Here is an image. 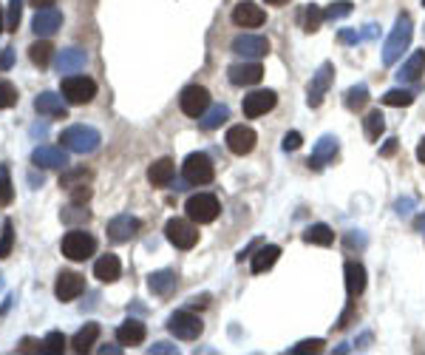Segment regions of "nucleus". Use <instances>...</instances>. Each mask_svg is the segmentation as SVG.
<instances>
[{
	"mask_svg": "<svg viewBox=\"0 0 425 355\" xmlns=\"http://www.w3.org/2000/svg\"><path fill=\"white\" fill-rule=\"evenodd\" d=\"M303 242L306 245H321V248H329L335 242V231L329 225H309L303 231Z\"/></svg>",
	"mask_w": 425,
	"mask_h": 355,
	"instance_id": "nucleus-28",
	"label": "nucleus"
},
{
	"mask_svg": "<svg viewBox=\"0 0 425 355\" xmlns=\"http://www.w3.org/2000/svg\"><path fill=\"white\" fill-rule=\"evenodd\" d=\"M57 0H31V6H37V9H51Z\"/></svg>",
	"mask_w": 425,
	"mask_h": 355,
	"instance_id": "nucleus-54",
	"label": "nucleus"
},
{
	"mask_svg": "<svg viewBox=\"0 0 425 355\" xmlns=\"http://www.w3.org/2000/svg\"><path fill=\"white\" fill-rule=\"evenodd\" d=\"M417 159H420V162L425 165V139L420 142V148H417Z\"/></svg>",
	"mask_w": 425,
	"mask_h": 355,
	"instance_id": "nucleus-57",
	"label": "nucleus"
},
{
	"mask_svg": "<svg viewBox=\"0 0 425 355\" xmlns=\"http://www.w3.org/2000/svg\"><path fill=\"white\" fill-rule=\"evenodd\" d=\"M168 330H171L176 339H182V341H193V339H199V336H202L205 324H202V319H199V316H193V313L182 310V313L171 316Z\"/></svg>",
	"mask_w": 425,
	"mask_h": 355,
	"instance_id": "nucleus-8",
	"label": "nucleus"
},
{
	"mask_svg": "<svg viewBox=\"0 0 425 355\" xmlns=\"http://www.w3.org/2000/svg\"><path fill=\"white\" fill-rule=\"evenodd\" d=\"M383 102L386 105H394V108H403V105H411L414 102V94L409 88H392L383 94Z\"/></svg>",
	"mask_w": 425,
	"mask_h": 355,
	"instance_id": "nucleus-36",
	"label": "nucleus"
},
{
	"mask_svg": "<svg viewBox=\"0 0 425 355\" xmlns=\"http://www.w3.org/2000/svg\"><path fill=\"white\" fill-rule=\"evenodd\" d=\"M60 26H63V14L57 9H37L31 20V31L37 37H51L54 31H60Z\"/></svg>",
	"mask_w": 425,
	"mask_h": 355,
	"instance_id": "nucleus-18",
	"label": "nucleus"
},
{
	"mask_svg": "<svg viewBox=\"0 0 425 355\" xmlns=\"http://www.w3.org/2000/svg\"><path fill=\"white\" fill-rule=\"evenodd\" d=\"M60 91H63L65 102H71V105H85V102H91V100L97 97V83H94L91 77H85V74H71V77L63 80Z\"/></svg>",
	"mask_w": 425,
	"mask_h": 355,
	"instance_id": "nucleus-3",
	"label": "nucleus"
},
{
	"mask_svg": "<svg viewBox=\"0 0 425 355\" xmlns=\"http://www.w3.org/2000/svg\"><path fill=\"white\" fill-rule=\"evenodd\" d=\"M321 20H323V11L318 6H306L303 9V28L306 31H318L321 28Z\"/></svg>",
	"mask_w": 425,
	"mask_h": 355,
	"instance_id": "nucleus-42",
	"label": "nucleus"
},
{
	"mask_svg": "<svg viewBox=\"0 0 425 355\" xmlns=\"http://www.w3.org/2000/svg\"><path fill=\"white\" fill-rule=\"evenodd\" d=\"M394 151H397V139H389V142H386V148H383V154H386V157H392Z\"/></svg>",
	"mask_w": 425,
	"mask_h": 355,
	"instance_id": "nucleus-53",
	"label": "nucleus"
},
{
	"mask_svg": "<svg viewBox=\"0 0 425 355\" xmlns=\"http://www.w3.org/2000/svg\"><path fill=\"white\" fill-rule=\"evenodd\" d=\"M63 350H65V336H63V333L54 330V333H48V336L43 339V353L45 355H60Z\"/></svg>",
	"mask_w": 425,
	"mask_h": 355,
	"instance_id": "nucleus-37",
	"label": "nucleus"
},
{
	"mask_svg": "<svg viewBox=\"0 0 425 355\" xmlns=\"http://www.w3.org/2000/svg\"><path fill=\"white\" fill-rule=\"evenodd\" d=\"M122 276V265H119V259L117 256H102V259H97V265H94V279H99L102 285H111V282H117Z\"/></svg>",
	"mask_w": 425,
	"mask_h": 355,
	"instance_id": "nucleus-24",
	"label": "nucleus"
},
{
	"mask_svg": "<svg viewBox=\"0 0 425 355\" xmlns=\"http://www.w3.org/2000/svg\"><path fill=\"white\" fill-rule=\"evenodd\" d=\"M423 6H425V0H423Z\"/></svg>",
	"mask_w": 425,
	"mask_h": 355,
	"instance_id": "nucleus-61",
	"label": "nucleus"
},
{
	"mask_svg": "<svg viewBox=\"0 0 425 355\" xmlns=\"http://www.w3.org/2000/svg\"><path fill=\"white\" fill-rule=\"evenodd\" d=\"M301 142H303V137H301L298 131H289V134L284 137V151H298Z\"/></svg>",
	"mask_w": 425,
	"mask_h": 355,
	"instance_id": "nucleus-49",
	"label": "nucleus"
},
{
	"mask_svg": "<svg viewBox=\"0 0 425 355\" xmlns=\"http://www.w3.org/2000/svg\"><path fill=\"white\" fill-rule=\"evenodd\" d=\"M185 211H188V219H190V222H196V225H210V222L218 219L221 205H218V199H215L212 194H196V196L188 199Z\"/></svg>",
	"mask_w": 425,
	"mask_h": 355,
	"instance_id": "nucleus-5",
	"label": "nucleus"
},
{
	"mask_svg": "<svg viewBox=\"0 0 425 355\" xmlns=\"http://www.w3.org/2000/svg\"><path fill=\"white\" fill-rule=\"evenodd\" d=\"M17 102V88L9 83V80H0V111L3 108H11Z\"/></svg>",
	"mask_w": 425,
	"mask_h": 355,
	"instance_id": "nucleus-44",
	"label": "nucleus"
},
{
	"mask_svg": "<svg viewBox=\"0 0 425 355\" xmlns=\"http://www.w3.org/2000/svg\"><path fill=\"white\" fill-rule=\"evenodd\" d=\"M208 302H210V296H202V299H193L190 304H193V307H208Z\"/></svg>",
	"mask_w": 425,
	"mask_h": 355,
	"instance_id": "nucleus-55",
	"label": "nucleus"
},
{
	"mask_svg": "<svg viewBox=\"0 0 425 355\" xmlns=\"http://www.w3.org/2000/svg\"><path fill=\"white\" fill-rule=\"evenodd\" d=\"M227 120H230V108H227V105H212V108H208V111L199 117V125H202L205 131H215V128H221Z\"/></svg>",
	"mask_w": 425,
	"mask_h": 355,
	"instance_id": "nucleus-32",
	"label": "nucleus"
},
{
	"mask_svg": "<svg viewBox=\"0 0 425 355\" xmlns=\"http://www.w3.org/2000/svg\"><path fill=\"white\" fill-rule=\"evenodd\" d=\"M31 162L37 168H65L68 165V154L65 148H54V145H40L31 151Z\"/></svg>",
	"mask_w": 425,
	"mask_h": 355,
	"instance_id": "nucleus-20",
	"label": "nucleus"
},
{
	"mask_svg": "<svg viewBox=\"0 0 425 355\" xmlns=\"http://www.w3.org/2000/svg\"><path fill=\"white\" fill-rule=\"evenodd\" d=\"M264 3H269V6H284V3H289V0H264Z\"/></svg>",
	"mask_w": 425,
	"mask_h": 355,
	"instance_id": "nucleus-59",
	"label": "nucleus"
},
{
	"mask_svg": "<svg viewBox=\"0 0 425 355\" xmlns=\"http://www.w3.org/2000/svg\"><path fill=\"white\" fill-rule=\"evenodd\" d=\"M11 245H14V225L6 222V225H3V236H0V259H9V256H11Z\"/></svg>",
	"mask_w": 425,
	"mask_h": 355,
	"instance_id": "nucleus-43",
	"label": "nucleus"
},
{
	"mask_svg": "<svg viewBox=\"0 0 425 355\" xmlns=\"http://www.w3.org/2000/svg\"><path fill=\"white\" fill-rule=\"evenodd\" d=\"M99 353H122V347H114V344H108V347H99Z\"/></svg>",
	"mask_w": 425,
	"mask_h": 355,
	"instance_id": "nucleus-56",
	"label": "nucleus"
},
{
	"mask_svg": "<svg viewBox=\"0 0 425 355\" xmlns=\"http://www.w3.org/2000/svg\"><path fill=\"white\" fill-rule=\"evenodd\" d=\"M34 108H37V114H43V117H63V120H65V102H63V97L54 94V91H43V94L34 100Z\"/></svg>",
	"mask_w": 425,
	"mask_h": 355,
	"instance_id": "nucleus-22",
	"label": "nucleus"
},
{
	"mask_svg": "<svg viewBox=\"0 0 425 355\" xmlns=\"http://www.w3.org/2000/svg\"><path fill=\"white\" fill-rule=\"evenodd\" d=\"M264 20H267L264 9L255 6L252 0H244V3H238V6L232 9V23L241 26V28H258Z\"/></svg>",
	"mask_w": 425,
	"mask_h": 355,
	"instance_id": "nucleus-16",
	"label": "nucleus"
},
{
	"mask_svg": "<svg viewBox=\"0 0 425 355\" xmlns=\"http://www.w3.org/2000/svg\"><path fill=\"white\" fill-rule=\"evenodd\" d=\"M346 293L355 299L366 290V267L360 262H346Z\"/></svg>",
	"mask_w": 425,
	"mask_h": 355,
	"instance_id": "nucleus-27",
	"label": "nucleus"
},
{
	"mask_svg": "<svg viewBox=\"0 0 425 355\" xmlns=\"http://www.w3.org/2000/svg\"><path fill=\"white\" fill-rule=\"evenodd\" d=\"M352 9H355V6H352V0H335V3L323 11V17H326V20H340V17L352 14Z\"/></svg>",
	"mask_w": 425,
	"mask_h": 355,
	"instance_id": "nucleus-40",
	"label": "nucleus"
},
{
	"mask_svg": "<svg viewBox=\"0 0 425 355\" xmlns=\"http://www.w3.org/2000/svg\"><path fill=\"white\" fill-rule=\"evenodd\" d=\"M97 339H99V324H85V327L71 339V347H74V353H88Z\"/></svg>",
	"mask_w": 425,
	"mask_h": 355,
	"instance_id": "nucleus-31",
	"label": "nucleus"
},
{
	"mask_svg": "<svg viewBox=\"0 0 425 355\" xmlns=\"http://www.w3.org/2000/svg\"><path fill=\"white\" fill-rule=\"evenodd\" d=\"M88 216H91V213H88V211H82L80 205H71L68 211H63V222H65V225H74V222H88Z\"/></svg>",
	"mask_w": 425,
	"mask_h": 355,
	"instance_id": "nucleus-46",
	"label": "nucleus"
},
{
	"mask_svg": "<svg viewBox=\"0 0 425 355\" xmlns=\"http://www.w3.org/2000/svg\"><path fill=\"white\" fill-rule=\"evenodd\" d=\"M85 290V279L80 273H71V270H63L57 276V285H54V296L60 302H74L77 296H82Z\"/></svg>",
	"mask_w": 425,
	"mask_h": 355,
	"instance_id": "nucleus-13",
	"label": "nucleus"
},
{
	"mask_svg": "<svg viewBox=\"0 0 425 355\" xmlns=\"http://www.w3.org/2000/svg\"><path fill=\"white\" fill-rule=\"evenodd\" d=\"M232 51L247 57V60H258L269 51V40L261 37V34H241V37L232 40Z\"/></svg>",
	"mask_w": 425,
	"mask_h": 355,
	"instance_id": "nucleus-12",
	"label": "nucleus"
},
{
	"mask_svg": "<svg viewBox=\"0 0 425 355\" xmlns=\"http://www.w3.org/2000/svg\"><path fill=\"white\" fill-rule=\"evenodd\" d=\"M11 63H14L11 48H3V54H0V68H11Z\"/></svg>",
	"mask_w": 425,
	"mask_h": 355,
	"instance_id": "nucleus-50",
	"label": "nucleus"
},
{
	"mask_svg": "<svg viewBox=\"0 0 425 355\" xmlns=\"http://www.w3.org/2000/svg\"><path fill=\"white\" fill-rule=\"evenodd\" d=\"M68 194H71V205H82V202L91 199V188H88L85 182H82V185H74Z\"/></svg>",
	"mask_w": 425,
	"mask_h": 355,
	"instance_id": "nucleus-47",
	"label": "nucleus"
},
{
	"mask_svg": "<svg viewBox=\"0 0 425 355\" xmlns=\"http://www.w3.org/2000/svg\"><path fill=\"white\" fill-rule=\"evenodd\" d=\"M227 77H230L232 85H255V83H261L264 68L255 60L252 63H235V65L227 68Z\"/></svg>",
	"mask_w": 425,
	"mask_h": 355,
	"instance_id": "nucleus-17",
	"label": "nucleus"
},
{
	"mask_svg": "<svg viewBox=\"0 0 425 355\" xmlns=\"http://www.w3.org/2000/svg\"><path fill=\"white\" fill-rule=\"evenodd\" d=\"M326 344H323V339H306V341H301V344H295V347H289V355H303V353H321Z\"/></svg>",
	"mask_w": 425,
	"mask_h": 355,
	"instance_id": "nucleus-45",
	"label": "nucleus"
},
{
	"mask_svg": "<svg viewBox=\"0 0 425 355\" xmlns=\"http://www.w3.org/2000/svg\"><path fill=\"white\" fill-rule=\"evenodd\" d=\"M278 256H281V248H278V245L261 248V250L252 256V273H267V270L278 262Z\"/></svg>",
	"mask_w": 425,
	"mask_h": 355,
	"instance_id": "nucleus-29",
	"label": "nucleus"
},
{
	"mask_svg": "<svg viewBox=\"0 0 425 355\" xmlns=\"http://www.w3.org/2000/svg\"><path fill=\"white\" fill-rule=\"evenodd\" d=\"M148 287L156 293V296H168L173 287H176V276L173 270H156L148 276Z\"/></svg>",
	"mask_w": 425,
	"mask_h": 355,
	"instance_id": "nucleus-30",
	"label": "nucleus"
},
{
	"mask_svg": "<svg viewBox=\"0 0 425 355\" xmlns=\"http://www.w3.org/2000/svg\"><path fill=\"white\" fill-rule=\"evenodd\" d=\"M411 208H414V199H400V202H397V213H400V216H406Z\"/></svg>",
	"mask_w": 425,
	"mask_h": 355,
	"instance_id": "nucleus-51",
	"label": "nucleus"
},
{
	"mask_svg": "<svg viewBox=\"0 0 425 355\" xmlns=\"http://www.w3.org/2000/svg\"><path fill=\"white\" fill-rule=\"evenodd\" d=\"M411 37H414V23H411L409 14H400L392 34H389V40H386V46H383V63L394 65L403 57V51L411 46Z\"/></svg>",
	"mask_w": 425,
	"mask_h": 355,
	"instance_id": "nucleus-1",
	"label": "nucleus"
},
{
	"mask_svg": "<svg viewBox=\"0 0 425 355\" xmlns=\"http://www.w3.org/2000/svg\"><path fill=\"white\" fill-rule=\"evenodd\" d=\"M173 176H176V165H173V159H159V162H154L151 168H148V182L154 185V188H168L171 182H173Z\"/></svg>",
	"mask_w": 425,
	"mask_h": 355,
	"instance_id": "nucleus-21",
	"label": "nucleus"
},
{
	"mask_svg": "<svg viewBox=\"0 0 425 355\" xmlns=\"http://www.w3.org/2000/svg\"><path fill=\"white\" fill-rule=\"evenodd\" d=\"M139 233V219L131 213H119L108 222V236L111 242H131Z\"/></svg>",
	"mask_w": 425,
	"mask_h": 355,
	"instance_id": "nucleus-15",
	"label": "nucleus"
},
{
	"mask_svg": "<svg viewBox=\"0 0 425 355\" xmlns=\"http://www.w3.org/2000/svg\"><path fill=\"white\" fill-rule=\"evenodd\" d=\"M0 31H6V14H3V6H0Z\"/></svg>",
	"mask_w": 425,
	"mask_h": 355,
	"instance_id": "nucleus-58",
	"label": "nucleus"
},
{
	"mask_svg": "<svg viewBox=\"0 0 425 355\" xmlns=\"http://www.w3.org/2000/svg\"><path fill=\"white\" fill-rule=\"evenodd\" d=\"M363 125H366V137H369V139H380V134L386 131V117L380 114V108H377V111H369L366 120H363Z\"/></svg>",
	"mask_w": 425,
	"mask_h": 355,
	"instance_id": "nucleus-35",
	"label": "nucleus"
},
{
	"mask_svg": "<svg viewBox=\"0 0 425 355\" xmlns=\"http://www.w3.org/2000/svg\"><path fill=\"white\" fill-rule=\"evenodd\" d=\"M60 142H63V148L71 151V154H94V151L99 148L102 137H99V131L91 128V125H71V128L63 131Z\"/></svg>",
	"mask_w": 425,
	"mask_h": 355,
	"instance_id": "nucleus-2",
	"label": "nucleus"
},
{
	"mask_svg": "<svg viewBox=\"0 0 425 355\" xmlns=\"http://www.w3.org/2000/svg\"><path fill=\"white\" fill-rule=\"evenodd\" d=\"M332 77H335V65H332V63H323V65L312 74V83H309V88H306V102H309L312 108H318V105L323 102V97H326L329 85H332Z\"/></svg>",
	"mask_w": 425,
	"mask_h": 355,
	"instance_id": "nucleus-9",
	"label": "nucleus"
},
{
	"mask_svg": "<svg viewBox=\"0 0 425 355\" xmlns=\"http://www.w3.org/2000/svg\"><path fill=\"white\" fill-rule=\"evenodd\" d=\"M417 231H423V233H425V216H420V219H417Z\"/></svg>",
	"mask_w": 425,
	"mask_h": 355,
	"instance_id": "nucleus-60",
	"label": "nucleus"
},
{
	"mask_svg": "<svg viewBox=\"0 0 425 355\" xmlns=\"http://www.w3.org/2000/svg\"><path fill=\"white\" fill-rule=\"evenodd\" d=\"M20 14H23V0H9V11H6V31H17V26H20Z\"/></svg>",
	"mask_w": 425,
	"mask_h": 355,
	"instance_id": "nucleus-41",
	"label": "nucleus"
},
{
	"mask_svg": "<svg viewBox=\"0 0 425 355\" xmlns=\"http://www.w3.org/2000/svg\"><path fill=\"white\" fill-rule=\"evenodd\" d=\"M82 182H88V171L85 168H74V171H65L63 176H60V188H74V185H82Z\"/></svg>",
	"mask_w": 425,
	"mask_h": 355,
	"instance_id": "nucleus-38",
	"label": "nucleus"
},
{
	"mask_svg": "<svg viewBox=\"0 0 425 355\" xmlns=\"http://www.w3.org/2000/svg\"><path fill=\"white\" fill-rule=\"evenodd\" d=\"M423 74H425V48L423 51H414V54L400 65L397 80H400V83H417Z\"/></svg>",
	"mask_w": 425,
	"mask_h": 355,
	"instance_id": "nucleus-25",
	"label": "nucleus"
},
{
	"mask_svg": "<svg viewBox=\"0 0 425 355\" xmlns=\"http://www.w3.org/2000/svg\"><path fill=\"white\" fill-rule=\"evenodd\" d=\"M17 353H43V341H37V339H23V341L17 344Z\"/></svg>",
	"mask_w": 425,
	"mask_h": 355,
	"instance_id": "nucleus-48",
	"label": "nucleus"
},
{
	"mask_svg": "<svg viewBox=\"0 0 425 355\" xmlns=\"http://www.w3.org/2000/svg\"><path fill=\"white\" fill-rule=\"evenodd\" d=\"M227 148L235 154V157H244V154H249L252 148H255V142H258V137H255V131L249 128V125H232L230 131H227Z\"/></svg>",
	"mask_w": 425,
	"mask_h": 355,
	"instance_id": "nucleus-11",
	"label": "nucleus"
},
{
	"mask_svg": "<svg viewBox=\"0 0 425 355\" xmlns=\"http://www.w3.org/2000/svg\"><path fill=\"white\" fill-rule=\"evenodd\" d=\"M85 60H88V54L82 48H65V51L57 54V71L60 74H74L85 65Z\"/></svg>",
	"mask_w": 425,
	"mask_h": 355,
	"instance_id": "nucleus-26",
	"label": "nucleus"
},
{
	"mask_svg": "<svg viewBox=\"0 0 425 355\" xmlns=\"http://www.w3.org/2000/svg\"><path fill=\"white\" fill-rule=\"evenodd\" d=\"M28 57H31V63H34V65L45 68V65L51 63V57H54V46H51L48 40H37V43H31V46H28Z\"/></svg>",
	"mask_w": 425,
	"mask_h": 355,
	"instance_id": "nucleus-33",
	"label": "nucleus"
},
{
	"mask_svg": "<svg viewBox=\"0 0 425 355\" xmlns=\"http://www.w3.org/2000/svg\"><path fill=\"white\" fill-rule=\"evenodd\" d=\"M165 236H168V242H171L173 248L190 250V248H196V242H199V228H196L193 222H188V219H171V222L165 225Z\"/></svg>",
	"mask_w": 425,
	"mask_h": 355,
	"instance_id": "nucleus-7",
	"label": "nucleus"
},
{
	"mask_svg": "<svg viewBox=\"0 0 425 355\" xmlns=\"http://www.w3.org/2000/svg\"><path fill=\"white\" fill-rule=\"evenodd\" d=\"M117 341L122 347H134V344H142L145 341V324L139 319H128L125 324L117 327Z\"/></svg>",
	"mask_w": 425,
	"mask_h": 355,
	"instance_id": "nucleus-23",
	"label": "nucleus"
},
{
	"mask_svg": "<svg viewBox=\"0 0 425 355\" xmlns=\"http://www.w3.org/2000/svg\"><path fill=\"white\" fill-rule=\"evenodd\" d=\"M11 199H14V188H11V179H9V168L0 165V208H6Z\"/></svg>",
	"mask_w": 425,
	"mask_h": 355,
	"instance_id": "nucleus-39",
	"label": "nucleus"
},
{
	"mask_svg": "<svg viewBox=\"0 0 425 355\" xmlns=\"http://www.w3.org/2000/svg\"><path fill=\"white\" fill-rule=\"evenodd\" d=\"M369 102V85H352L349 91H346V108L349 111H360L363 105Z\"/></svg>",
	"mask_w": 425,
	"mask_h": 355,
	"instance_id": "nucleus-34",
	"label": "nucleus"
},
{
	"mask_svg": "<svg viewBox=\"0 0 425 355\" xmlns=\"http://www.w3.org/2000/svg\"><path fill=\"white\" fill-rule=\"evenodd\" d=\"M179 105L188 117H202L210 108V91L202 88V85H188L179 97Z\"/></svg>",
	"mask_w": 425,
	"mask_h": 355,
	"instance_id": "nucleus-10",
	"label": "nucleus"
},
{
	"mask_svg": "<svg viewBox=\"0 0 425 355\" xmlns=\"http://www.w3.org/2000/svg\"><path fill=\"white\" fill-rule=\"evenodd\" d=\"M63 256L65 259H71V262H85V259H91L94 256V250H97V239L91 236V233H85V231H68L65 236H63Z\"/></svg>",
	"mask_w": 425,
	"mask_h": 355,
	"instance_id": "nucleus-4",
	"label": "nucleus"
},
{
	"mask_svg": "<svg viewBox=\"0 0 425 355\" xmlns=\"http://www.w3.org/2000/svg\"><path fill=\"white\" fill-rule=\"evenodd\" d=\"M182 174H185L188 185H208V182H212V176H215V165H212V159L208 154L199 151V154H190L185 159Z\"/></svg>",
	"mask_w": 425,
	"mask_h": 355,
	"instance_id": "nucleus-6",
	"label": "nucleus"
},
{
	"mask_svg": "<svg viewBox=\"0 0 425 355\" xmlns=\"http://www.w3.org/2000/svg\"><path fill=\"white\" fill-rule=\"evenodd\" d=\"M338 148H340V145H338V137H332V134L321 137V139H318V145H315V151H312V157H309V168H312V171L326 168V165L335 159Z\"/></svg>",
	"mask_w": 425,
	"mask_h": 355,
	"instance_id": "nucleus-19",
	"label": "nucleus"
},
{
	"mask_svg": "<svg viewBox=\"0 0 425 355\" xmlns=\"http://www.w3.org/2000/svg\"><path fill=\"white\" fill-rule=\"evenodd\" d=\"M275 102H278V97H275V91H252V94H247L244 97V117H264L267 111H272L275 108Z\"/></svg>",
	"mask_w": 425,
	"mask_h": 355,
	"instance_id": "nucleus-14",
	"label": "nucleus"
},
{
	"mask_svg": "<svg viewBox=\"0 0 425 355\" xmlns=\"http://www.w3.org/2000/svg\"><path fill=\"white\" fill-rule=\"evenodd\" d=\"M151 353H176V347H173V344H168V341H159V344H154V347H151Z\"/></svg>",
	"mask_w": 425,
	"mask_h": 355,
	"instance_id": "nucleus-52",
	"label": "nucleus"
}]
</instances>
